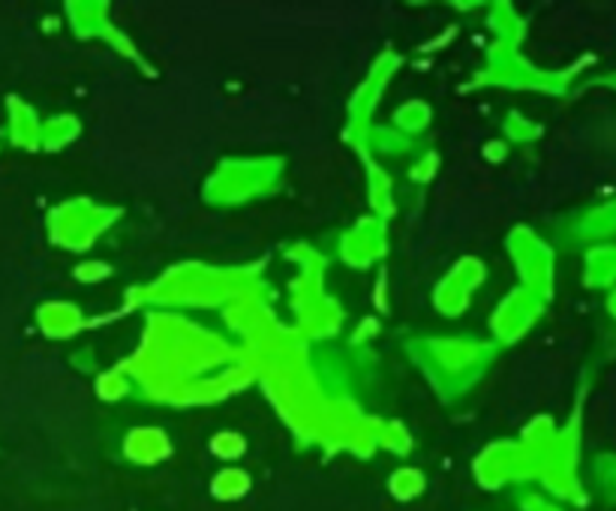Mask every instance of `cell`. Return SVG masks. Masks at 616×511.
I'll return each instance as SVG.
<instances>
[{"label": "cell", "mask_w": 616, "mask_h": 511, "mask_svg": "<svg viewBox=\"0 0 616 511\" xmlns=\"http://www.w3.org/2000/svg\"><path fill=\"white\" fill-rule=\"evenodd\" d=\"M126 455L133 460H142V464H150V460L169 455V443L160 431H136L126 440Z\"/></svg>", "instance_id": "cell-1"}, {"label": "cell", "mask_w": 616, "mask_h": 511, "mask_svg": "<svg viewBox=\"0 0 616 511\" xmlns=\"http://www.w3.org/2000/svg\"><path fill=\"white\" fill-rule=\"evenodd\" d=\"M247 488H250V478L244 476L240 469H223L214 478V493L220 500H238L240 493H247Z\"/></svg>", "instance_id": "cell-2"}, {"label": "cell", "mask_w": 616, "mask_h": 511, "mask_svg": "<svg viewBox=\"0 0 616 511\" xmlns=\"http://www.w3.org/2000/svg\"><path fill=\"white\" fill-rule=\"evenodd\" d=\"M217 443H226V448L217 452L220 457H238L244 452V443H240V436H235V433H223V436H217Z\"/></svg>", "instance_id": "cell-3"}]
</instances>
